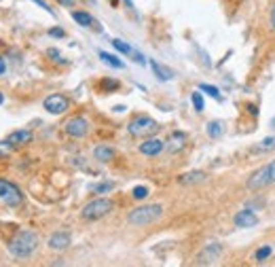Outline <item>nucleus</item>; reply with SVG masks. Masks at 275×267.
Instances as JSON below:
<instances>
[{"label": "nucleus", "instance_id": "obj_1", "mask_svg": "<svg viewBox=\"0 0 275 267\" xmlns=\"http://www.w3.org/2000/svg\"><path fill=\"white\" fill-rule=\"evenodd\" d=\"M36 248H38V236L34 234V231H28V229L17 231L15 238H13L11 244H9L11 255L17 257V259H28V257H32Z\"/></svg>", "mask_w": 275, "mask_h": 267}, {"label": "nucleus", "instance_id": "obj_2", "mask_svg": "<svg viewBox=\"0 0 275 267\" xmlns=\"http://www.w3.org/2000/svg\"><path fill=\"white\" fill-rule=\"evenodd\" d=\"M163 217V206L161 204H148V206H140L129 212L127 223L133 227H146L154 221H159Z\"/></svg>", "mask_w": 275, "mask_h": 267}, {"label": "nucleus", "instance_id": "obj_3", "mask_svg": "<svg viewBox=\"0 0 275 267\" xmlns=\"http://www.w3.org/2000/svg\"><path fill=\"white\" fill-rule=\"evenodd\" d=\"M246 185H248L250 191H261V189H267V187L275 185V159H271L269 164H265L263 168L256 170L248 178Z\"/></svg>", "mask_w": 275, "mask_h": 267}, {"label": "nucleus", "instance_id": "obj_4", "mask_svg": "<svg viewBox=\"0 0 275 267\" xmlns=\"http://www.w3.org/2000/svg\"><path fill=\"white\" fill-rule=\"evenodd\" d=\"M127 132L133 138H148L154 132H159V123L154 119H150V117H146V115H140V117H135V119L129 121Z\"/></svg>", "mask_w": 275, "mask_h": 267}, {"label": "nucleus", "instance_id": "obj_5", "mask_svg": "<svg viewBox=\"0 0 275 267\" xmlns=\"http://www.w3.org/2000/svg\"><path fill=\"white\" fill-rule=\"evenodd\" d=\"M112 208H114V204H112L110 200H106V198H97V200L89 202L87 206L83 208L81 217H83L85 221H97V219H102V217H106L108 212H112Z\"/></svg>", "mask_w": 275, "mask_h": 267}, {"label": "nucleus", "instance_id": "obj_6", "mask_svg": "<svg viewBox=\"0 0 275 267\" xmlns=\"http://www.w3.org/2000/svg\"><path fill=\"white\" fill-rule=\"evenodd\" d=\"M0 200L7 206H19L24 202V193L19 191L15 183L11 181H0Z\"/></svg>", "mask_w": 275, "mask_h": 267}, {"label": "nucleus", "instance_id": "obj_7", "mask_svg": "<svg viewBox=\"0 0 275 267\" xmlns=\"http://www.w3.org/2000/svg\"><path fill=\"white\" fill-rule=\"evenodd\" d=\"M64 132L70 138H85L89 132V121L85 117H72L64 123Z\"/></svg>", "mask_w": 275, "mask_h": 267}, {"label": "nucleus", "instance_id": "obj_8", "mask_svg": "<svg viewBox=\"0 0 275 267\" xmlns=\"http://www.w3.org/2000/svg\"><path fill=\"white\" fill-rule=\"evenodd\" d=\"M222 255V244L220 242H210L203 246V251L197 255V265H214Z\"/></svg>", "mask_w": 275, "mask_h": 267}, {"label": "nucleus", "instance_id": "obj_9", "mask_svg": "<svg viewBox=\"0 0 275 267\" xmlns=\"http://www.w3.org/2000/svg\"><path fill=\"white\" fill-rule=\"evenodd\" d=\"M43 106L49 115H64L68 109H70V102H68V98L62 96V94H53L43 102Z\"/></svg>", "mask_w": 275, "mask_h": 267}, {"label": "nucleus", "instance_id": "obj_10", "mask_svg": "<svg viewBox=\"0 0 275 267\" xmlns=\"http://www.w3.org/2000/svg\"><path fill=\"white\" fill-rule=\"evenodd\" d=\"M163 149H165V142L159 138H148L140 145V153L146 157H157L159 153H163Z\"/></svg>", "mask_w": 275, "mask_h": 267}, {"label": "nucleus", "instance_id": "obj_11", "mask_svg": "<svg viewBox=\"0 0 275 267\" xmlns=\"http://www.w3.org/2000/svg\"><path fill=\"white\" fill-rule=\"evenodd\" d=\"M233 223H235L237 227H242V229H246V227H256V225H259V217H256L250 208H246V210H239L237 215L233 217Z\"/></svg>", "mask_w": 275, "mask_h": 267}, {"label": "nucleus", "instance_id": "obj_12", "mask_svg": "<svg viewBox=\"0 0 275 267\" xmlns=\"http://www.w3.org/2000/svg\"><path fill=\"white\" fill-rule=\"evenodd\" d=\"M70 242H72V238L68 231H55V234L49 238L47 244H49L51 251H66V248L70 246Z\"/></svg>", "mask_w": 275, "mask_h": 267}, {"label": "nucleus", "instance_id": "obj_13", "mask_svg": "<svg viewBox=\"0 0 275 267\" xmlns=\"http://www.w3.org/2000/svg\"><path fill=\"white\" fill-rule=\"evenodd\" d=\"M28 142H32V132H30V130H15V132H11V134L7 136V145H9L11 149L24 147V145H28Z\"/></svg>", "mask_w": 275, "mask_h": 267}, {"label": "nucleus", "instance_id": "obj_14", "mask_svg": "<svg viewBox=\"0 0 275 267\" xmlns=\"http://www.w3.org/2000/svg\"><path fill=\"white\" fill-rule=\"evenodd\" d=\"M93 157L97 159L100 164H108V162H112V159H114V149L108 147V145H97L93 149Z\"/></svg>", "mask_w": 275, "mask_h": 267}, {"label": "nucleus", "instance_id": "obj_15", "mask_svg": "<svg viewBox=\"0 0 275 267\" xmlns=\"http://www.w3.org/2000/svg\"><path fill=\"white\" fill-rule=\"evenodd\" d=\"M184 142H186V134H182V132H174L169 136V140L165 142V149L169 151V153H178L182 147H184Z\"/></svg>", "mask_w": 275, "mask_h": 267}, {"label": "nucleus", "instance_id": "obj_16", "mask_svg": "<svg viewBox=\"0 0 275 267\" xmlns=\"http://www.w3.org/2000/svg\"><path fill=\"white\" fill-rule=\"evenodd\" d=\"M201 181H205V172H199V170L186 172V174H182V176L178 178L180 185H195V183H201Z\"/></svg>", "mask_w": 275, "mask_h": 267}, {"label": "nucleus", "instance_id": "obj_17", "mask_svg": "<svg viewBox=\"0 0 275 267\" xmlns=\"http://www.w3.org/2000/svg\"><path fill=\"white\" fill-rule=\"evenodd\" d=\"M150 66H152V70H154V75H157V79H159V81H171V79H174V73H171V70H169V68L161 66L159 62H154V60H150Z\"/></svg>", "mask_w": 275, "mask_h": 267}, {"label": "nucleus", "instance_id": "obj_18", "mask_svg": "<svg viewBox=\"0 0 275 267\" xmlns=\"http://www.w3.org/2000/svg\"><path fill=\"white\" fill-rule=\"evenodd\" d=\"M72 20H74L76 24H81L83 28L93 26V17H91L89 13H85V11H72Z\"/></svg>", "mask_w": 275, "mask_h": 267}, {"label": "nucleus", "instance_id": "obj_19", "mask_svg": "<svg viewBox=\"0 0 275 267\" xmlns=\"http://www.w3.org/2000/svg\"><path fill=\"white\" fill-rule=\"evenodd\" d=\"M97 56L102 58V62H104V64H108V66H112V68H123L125 64L121 62V60H119L116 56H112V53H106V51H100L97 53Z\"/></svg>", "mask_w": 275, "mask_h": 267}, {"label": "nucleus", "instance_id": "obj_20", "mask_svg": "<svg viewBox=\"0 0 275 267\" xmlns=\"http://www.w3.org/2000/svg\"><path fill=\"white\" fill-rule=\"evenodd\" d=\"M275 149V136H269V138H265L261 145H256L254 149H252V153H269V151H273Z\"/></svg>", "mask_w": 275, "mask_h": 267}, {"label": "nucleus", "instance_id": "obj_21", "mask_svg": "<svg viewBox=\"0 0 275 267\" xmlns=\"http://www.w3.org/2000/svg\"><path fill=\"white\" fill-rule=\"evenodd\" d=\"M225 134V126H222V121H212L208 123V136L210 138H220Z\"/></svg>", "mask_w": 275, "mask_h": 267}, {"label": "nucleus", "instance_id": "obj_22", "mask_svg": "<svg viewBox=\"0 0 275 267\" xmlns=\"http://www.w3.org/2000/svg\"><path fill=\"white\" fill-rule=\"evenodd\" d=\"M199 89H201V92H205L208 96L216 98V100H222V96H220V92H218V87H214V85H205V83H201Z\"/></svg>", "mask_w": 275, "mask_h": 267}, {"label": "nucleus", "instance_id": "obj_23", "mask_svg": "<svg viewBox=\"0 0 275 267\" xmlns=\"http://www.w3.org/2000/svg\"><path fill=\"white\" fill-rule=\"evenodd\" d=\"M112 47H114V49H116L119 53H125V56H131V51H133V49H131V47H129L127 43L119 41V39H114V41H112Z\"/></svg>", "mask_w": 275, "mask_h": 267}, {"label": "nucleus", "instance_id": "obj_24", "mask_svg": "<svg viewBox=\"0 0 275 267\" xmlns=\"http://www.w3.org/2000/svg\"><path fill=\"white\" fill-rule=\"evenodd\" d=\"M271 253H273V248H271V246H263V248H259V251H256L254 259H256V261H265V259L271 257Z\"/></svg>", "mask_w": 275, "mask_h": 267}, {"label": "nucleus", "instance_id": "obj_25", "mask_svg": "<svg viewBox=\"0 0 275 267\" xmlns=\"http://www.w3.org/2000/svg\"><path fill=\"white\" fill-rule=\"evenodd\" d=\"M191 100H193V106H195V111H197V113H201V111L205 109V104H203V98H201V94H199V92H193Z\"/></svg>", "mask_w": 275, "mask_h": 267}, {"label": "nucleus", "instance_id": "obj_26", "mask_svg": "<svg viewBox=\"0 0 275 267\" xmlns=\"http://www.w3.org/2000/svg\"><path fill=\"white\" fill-rule=\"evenodd\" d=\"M112 189H114V183H100V185H93V187H91L93 193H108V191H112Z\"/></svg>", "mask_w": 275, "mask_h": 267}, {"label": "nucleus", "instance_id": "obj_27", "mask_svg": "<svg viewBox=\"0 0 275 267\" xmlns=\"http://www.w3.org/2000/svg\"><path fill=\"white\" fill-rule=\"evenodd\" d=\"M148 195V189L146 187H135L133 189V200H144Z\"/></svg>", "mask_w": 275, "mask_h": 267}, {"label": "nucleus", "instance_id": "obj_28", "mask_svg": "<svg viewBox=\"0 0 275 267\" xmlns=\"http://www.w3.org/2000/svg\"><path fill=\"white\" fill-rule=\"evenodd\" d=\"M102 87H104V89H116V87H119V81H114V79H104V81H102Z\"/></svg>", "mask_w": 275, "mask_h": 267}, {"label": "nucleus", "instance_id": "obj_29", "mask_svg": "<svg viewBox=\"0 0 275 267\" xmlns=\"http://www.w3.org/2000/svg\"><path fill=\"white\" fill-rule=\"evenodd\" d=\"M49 34H51V37H55V39H64V37H66V32H64L62 28H51Z\"/></svg>", "mask_w": 275, "mask_h": 267}, {"label": "nucleus", "instance_id": "obj_30", "mask_svg": "<svg viewBox=\"0 0 275 267\" xmlns=\"http://www.w3.org/2000/svg\"><path fill=\"white\" fill-rule=\"evenodd\" d=\"M269 24H271V30H275V5L271 7V15H269Z\"/></svg>", "mask_w": 275, "mask_h": 267}, {"label": "nucleus", "instance_id": "obj_31", "mask_svg": "<svg viewBox=\"0 0 275 267\" xmlns=\"http://www.w3.org/2000/svg\"><path fill=\"white\" fill-rule=\"evenodd\" d=\"M34 3H36V5L41 7V9H45V11H49V13H53V11H51V7H49V5L45 3V0H34Z\"/></svg>", "mask_w": 275, "mask_h": 267}, {"label": "nucleus", "instance_id": "obj_32", "mask_svg": "<svg viewBox=\"0 0 275 267\" xmlns=\"http://www.w3.org/2000/svg\"><path fill=\"white\" fill-rule=\"evenodd\" d=\"M60 5H66V7H72L74 5V0H57Z\"/></svg>", "mask_w": 275, "mask_h": 267}, {"label": "nucleus", "instance_id": "obj_33", "mask_svg": "<svg viewBox=\"0 0 275 267\" xmlns=\"http://www.w3.org/2000/svg\"><path fill=\"white\" fill-rule=\"evenodd\" d=\"M5 70H7V66H5V60H3V58H0V77H3V75H5Z\"/></svg>", "mask_w": 275, "mask_h": 267}, {"label": "nucleus", "instance_id": "obj_34", "mask_svg": "<svg viewBox=\"0 0 275 267\" xmlns=\"http://www.w3.org/2000/svg\"><path fill=\"white\" fill-rule=\"evenodd\" d=\"M5 102V96H3V92H0V104H3Z\"/></svg>", "mask_w": 275, "mask_h": 267}]
</instances>
